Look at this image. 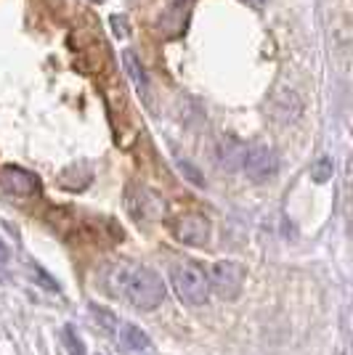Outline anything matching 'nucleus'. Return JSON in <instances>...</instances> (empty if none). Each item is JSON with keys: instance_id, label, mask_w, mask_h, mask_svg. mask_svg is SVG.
<instances>
[{"instance_id": "obj_1", "label": "nucleus", "mask_w": 353, "mask_h": 355, "mask_svg": "<svg viewBox=\"0 0 353 355\" xmlns=\"http://www.w3.org/2000/svg\"><path fill=\"white\" fill-rule=\"evenodd\" d=\"M106 284H109L112 295L122 297L138 311H154L165 300L162 279L151 268L141 266V263H128V260L112 263L106 270Z\"/></svg>"}, {"instance_id": "obj_2", "label": "nucleus", "mask_w": 353, "mask_h": 355, "mask_svg": "<svg viewBox=\"0 0 353 355\" xmlns=\"http://www.w3.org/2000/svg\"><path fill=\"white\" fill-rule=\"evenodd\" d=\"M90 315L96 318V324L101 326V331L115 342L120 353L125 355H154V345L149 340L147 331H141L136 324L131 321H122L117 315L106 311H99V308H90Z\"/></svg>"}, {"instance_id": "obj_3", "label": "nucleus", "mask_w": 353, "mask_h": 355, "mask_svg": "<svg viewBox=\"0 0 353 355\" xmlns=\"http://www.w3.org/2000/svg\"><path fill=\"white\" fill-rule=\"evenodd\" d=\"M170 286L178 295V300L189 308H202L210 300L207 273L199 266H194L192 260H181L170 268Z\"/></svg>"}, {"instance_id": "obj_4", "label": "nucleus", "mask_w": 353, "mask_h": 355, "mask_svg": "<svg viewBox=\"0 0 353 355\" xmlns=\"http://www.w3.org/2000/svg\"><path fill=\"white\" fill-rule=\"evenodd\" d=\"M207 284L223 300H236L245 286V268L236 260H215L207 270Z\"/></svg>"}, {"instance_id": "obj_5", "label": "nucleus", "mask_w": 353, "mask_h": 355, "mask_svg": "<svg viewBox=\"0 0 353 355\" xmlns=\"http://www.w3.org/2000/svg\"><path fill=\"white\" fill-rule=\"evenodd\" d=\"M242 170L252 183H265L279 173V157L271 146H247Z\"/></svg>"}, {"instance_id": "obj_6", "label": "nucleus", "mask_w": 353, "mask_h": 355, "mask_svg": "<svg viewBox=\"0 0 353 355\" xmlns=\"http://www.w3.org/2000/svg\"><path fill=\"white\" fill-rule=\"evenodd\" d=\"M0 189L8 196H19V199H30L38 193V178L27 173L24 167L16 164H6L0 170Z\"/></svg>"}, {"instance_id": "obj_7", "label": "nucleus", "mask_w": 353, "mask_h": 355, "mask_svg": "<svg viewBox=\"0 0 353 355\" xmlns=\"http://www.w3.org/2000/svg\"><path fill=\"white\" fill-rule=\"evenodd\" d=\"M173 234L178 241L189 244V247H202L210 239V220L199 212H189V215H181L173 225Z\"/></svg>"}, {"instance_id": "obj_8", "label": "nucleus", "mask_w": 353, "mask_h": 355, "mask_svg": "<svg viewBox=\"0 0 353 355\" xmlns=\"http://www.w3.org/2000/svg\"><path fill=\"white\" fill-rule=\"evenodd\" d=\"M271 114L281 125H293L303 117V98L293 88H279L271 96Z\"/></svg>"}, {"instance_id": "obj_9", "label": "nucleus", "mask_w": 353, "mask_h": 355, "mask_svg": "<svg viewBox=\"0 0 353 355\" xmlns=\"http://www.w3.org/2000/svg\"><path fill=\"white\" fill-rule=\"evenodd\" d=\"M245 154H247V144H242V141L234 138V135H223L221 141L215 144V151H213L218 170H226V173L242 170Z\"/></svg>"}, {"instance_id": "obj_10", "label": "nucleus", "mask_w": 353, "mask_h": 355, "mask_svg": "<svg viewBox=\"0 0 353 355\" xmlns=\"http://www.w3.org/2000/svg\"><path fill=\"white\" fill-rule=\"evenodd\" d=\"M122 67H125V72H128V77L133 80V85H136V90L144 96L149 101V96H151V85H149V74L147 69H144V64H141V59L136 56V51H122Z\"/></svg>"}, {"instance_id": "obj_11", "label": "nucleus", "mask_w": 353, "mask_h": 355, "mask_svg": "<svg viewBox=\"0 0 353 355\" xmlns=\"http://www.w3.org/2000/svg\"><path fill=\"white\" fill-rule=\"evenodd\" d=\"M64 345H67V353L69 355H85V342L83 337L74 331V326H64Z\"/></svg>"}, {"instance_id": "obj_12", "label": "nucleus", "mask_w": 353, "mask_h": 355, "mask_svg": "<svg viewBox=\"0 0 353 355\" xmlns=\"http://www.w3.org/2000/svg\"><path fill=\"white\" fill-rule=\"evenodd\" d=\"M311 178H313L316 183H327V180L332 178V159H329V157H319L316 162L311 164Z\"/></svg>"}, {"instance_id": "obj_13", "label": "nucleus", "mask_w": 353, "mask_h": 355, "mask_svg": "<svg viewBox=\"0 0 353 355\" xmlns=\"http://www.w3.org/2000/svg\"><path fill=\"white\" fill-rule=\"evenodd\" d=\"M6 260H8V250H6V244L0 239V266H6Z\"/></svg>"}, {"instance_id": "obj_14", "label": "nucleus", "mask_w": 353, "mask_h": 355, "mask_svg": "<svg viewBox=\"0 0 353 355\" xmlns=\"http://www.w3.org/2000/svg\"><path fill=\"white\" fill-rule=\"evenodd\" d=\"M242 3H247V6H252V8H263L265 0H242Z\"/></svg>"}]
</instances>
